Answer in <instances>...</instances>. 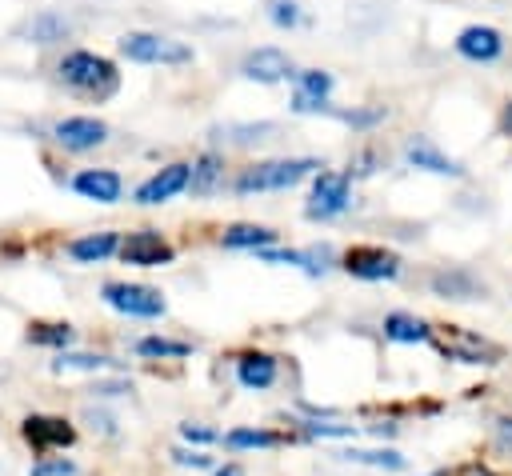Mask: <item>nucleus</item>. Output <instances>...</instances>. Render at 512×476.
<instances>
[{
  "mask_svg": "<svg viewBox=\"0 0 512 476\" xmlns=\"http://www.w3.org/2000/svg\"><path fill=\"white\" fill-rule=\"evenodd\" d=\"M320 160L312 156H292V160H264V164H252L248 172L236 176V192H280V188H292L300 184L308 172H316Z\"/></svg>",
  "mask_w": 512,
  "mask_h": 476,
  "instance_id": "f257e3e1",
  "label": "nucleus"
},
{
  "mask_svg": "<svg viewBox=\"0 0 512 476\" xmlns=\"http://www.w3.org/2000/svg\"><path fill=\"white\" fill-rule=\"evenodd\" d=\"M436 348L448 360H460V364H496L500 360V348L496 344H488V340H480V336H472V332H464L456 324H448V336L436 340Z\"/></svg>",
  "mask_w": 512,
  "mask_h": 476,
  "instance_id": "423d86ee",
  "label": "nucleus"
},
{
  "mask_svg": "<svg viewBox=\"0 0 512 476\" xmlns=\"http://www.w3.org/2000/svg\"><path fill=\"white\" fill-rule=\"evenodd\" d=\"M432 292L444 296V300H472V296H484V284H480L472 272L444 268V272L432 276Z\"/></svg>",
  "mask_w": 512,
  "mask_h": 476,
  "instance_id": "f3484780",
  "label": "nucleus"
},
{
  "mask_svg": "<svg viewBox=\"0 0 512 476\" xmlns=\"http://www.w3.org/2000/svg\"><path fill=\"white\" fill-rule=\"evenodd\" d=\"M276 132V124H224L216 128L220 140H232V144H256V140H268Z\"/></svg>",
  "mask_w": 512,
  "mask_h": 476,
  "instance_id": "b1692460",
  "label": "nucleus"
},
{
  "mask_svg": "<svg viewBox=\"0 0 512 476\" xmlns=\"http://www.w3.org/2000/svg\"><path fill=\"white\" fill-rule=\"evenodd\" d=\"M292 76H296L292 108H296V112H324V108H328V92H332V76L320 72V68L292 72Z\"/></svg>",
  "mask_w": 512,
  "mask_h": 476,
  "instance_id": "f8f14e48",
  "label": "nucleus"
},
{
  "mask_svg": "<svg viewBox=\"0 0 512 476\" xmlns=\"http://www.w3.org/2000/svg\"><path fill=\"white\" fill-rule=\"evenodd\" d=\"M304 432L308 436H356L352 424H320V420L316 424H304Z\"/></svg>",
  "mask_w": 512,
  "mask_h": 476,
  "instance_id": "2f4dec72",
  "label": "nucleus"
},
{
  "mask_svg": "<svg viewBox=\"0 0 512 476\" xmlns=\"http://www.w3.org/2000/svg\"><path fill=\"white\" fill-rule=\"evenodd\" d=\"M348 204H352L348 176H340V172H320V176H316V184H312L308 216H312V220H328V216H340Z\"/></svg>",
  "mask_w": 512,
  "mask_h": 476,
  "instance_id": "39448f33",
  "label": "nucleus"
},
{
  "mask_svg": "<svg viewBox=\"0 0 512 476\" xmlns=\"http://www.w3.org/2000/svg\"><path fill=\"white\" fill-rule=\"evenodd\" d=\"M24 440L32 444V452H52V448H68L76 440V428L60 416H28L24 420Z\"/></svg>",
  "mask_w": 512,
  "mask_h": 476,
  "instance_id": "6e6552de",
  "label": "nucleus"
},
{
  "mask_svg": "<svg viewBox=\"0 0 512 476\" xmlns=\"http://www.w3.org/2000/svg\"><path fill=\"white\" fill-rule=\"evenodd\" d=\"M120 52L136 64H188L192 48L184 40L160 36V32H128L120 36Z\"/></svg>",
  "mask_w": 512,
  "mask_h": 476,
  "instance_id": "7ed1b4c3",
  "label": "nucleus"
},
{
  "mask_svg": "<svg viewBox=\"0 0 512 476\" xmlns=\"http://www.w3.org/2000/svg\"><path fill=\"white\" fill-rule=\"evenodd\" d=\"M276 240V232L272 228H264V224H232V228H224V248H268Z\"/></svg>",
  "mask_w": 512,
  "mask_h": 476,
  "instance_id": "4be33fe9",
  "label": "nucleus"
},
{
  "mask_svg": "<svg viewBox=\"0 0 512 476\" xmlns=\"http://www.w3.org/2000/svg\"><path fill=\"white\" fill-rule=\"evenodd\" d=\"M32 344H52V348H68L72 344V328L68 324H32L28 328Z\"/></svg>",
  "mask_w": 512,
  "mask_h": 476,
  "instance_id": "bb28decb",
  "label": "nucleus"
},
{
  "mask_svg": "<svg viewBox=\"0 0 512 476\" xmlns=\"http://www.w3.org/2000/svg\"><path fill=\"white\" fill-rule=\"evenodd\" d=\"M104 304H112V308L124 312V316H144V320L164 316V296H160L156 288H148V284H120V280H108V284H104Z\"/></svg>",
  "mask_w": 512,
  "mask_h": 476,
  "instance_id": "20e7f679",
  "label": "nucleus"
},
{
  "mask_svg": "<svg viewBox=\"0 0 512 476\" xmlns=\"http://www.w3.org/2000/svg\"><path fill=\"white\" fill-rule=\"evenodd\" d=\"M456 52L484 64V60H496V56L504 52V40H500V32L488 28V24H468V28L456 36Z\"/></svg>",
  "mask_w": 512,
  "mask_h": 476,
  "instance_id": "ddd939ff",
  "label": "nucleus"
},
{
  "mask_svg": "<svg viewBox=\"0 0 512 476\" xmlns=\"http://www.w3.org/2000/svg\"><path fill=\"white\" fill-rule=\"evenodd\" d=\"M500 132H504V136H512V100L504 104V116H500Z\"/></svg>",
  "mask_w": 512,
  "mask_h": 476,
  "instance_id": "c9c22d12",
  "label": "nucleus"
},
{
  "mask_svg": "<svg viewBox=\"0 0 512 476\" xmlns=\"http://www.w3.org/2000/svg\"><path fill=\"white\" fill-rule=\"evenodd\" d=\"M60 80L72 84L76 92H92V96H112L120 84L116 64L96 56V52H68L60 60Z\"/></svg>",
  "mask_w": 512,
  "mask_h": 476,
  "instance_id": "f03ea898",
  "label": "nucleus"
},
{
  "mask_svg": "<svg viewBox=\"0 0 512 476\" xmlns=\"http://www.w3.org/2000/svg\"><path fill=\"white\" fill-rule=\"evenodd\" d=\"M216 476H244V472H240V468H236V464H224V468H220V472H216Z\"/></svg>",
  "mask_w": 512,
  "mask_h": 476,
  "instance_id": "e433bc0d",
  "label": "nucleus"
},
{
  "mask_svg": "<svg viewBox=\"0 0 512 476\" xmlns=\"http://www.w3.org/2000/svg\"><path fill=\"white\" fill-rule=\"evenodd\" d=\"M72 472H76V464L64 460V456H56V460H36V464L28 468V476H72Z\"/></svg>",
  "mask_w": 512,
  "mask_h": 476,
  "instance_id": "7c9ffc66",
  "label": "nucleus"
},
{
  "mask_svg": "<svg viewBox=\"0 0 512 476\" xmlns=\"http://www.w3.org/2000/svg\"><path fill=\"white\" fill-rule=\"evenodd\" d=\"M344 268L356 280H392L400 272V260L396 252H384V248H352L344 256Z\"/></svg>",
  "mask_w": 512,
  "mask_h": 476,
  "instance_id": "9d476101",
  "label": "nucleus"
},
{
  "mask_svg": "<svg viewBox=\"0 0 512 476\" xmlns=\"http://www.w3.org/2000/svg\"><path fill=\"white\" fill-rule=\"evenodd\" d=\"M120 256H124V264L156 268V264H168V260H172V248H168V240H164L160 232L140 228V232H132V236L120 244Z\"/></svg>",
  "mask_w": 512,
  "mask_h": 476,
  "instance_id": "1a4fd4ad",
  "label": "nucleus"
},
{
  "mask_svg": "<svg viewBox=\"0 0 512 476\" xmlns=\"http://www.w3.org/2000/svg\"><path fill=\"white\" fill-rule=\"evenodd\" d=\"M20 36L24 40H32V44H56V40H64L68 36V20L60 16V12H36L24 28H20Z\"/></svg>",
  "mask_w": 512,
  "mask_h": 476,
  "instance_id": "6ab92c4d",
  "label": "nucleus"
},
{
  "mask_svg": "<svg viewBox=\"0 0 512 476\" xmlns=\"http://www.w3.org/2000/svg\"><path fill=\"white\" fill-rule=\"evenodd\" d=\"M268 20H272L276 28H292V24H300L304 16H300V4H296V0H268Z\"/></svg>",
  "mask_w": 512,
  "mask_h": 476,
  "instance_id": "c756f323",
  "label": "nucleus"
},
{
  "mask_svg": "<svg viewBox=\"0 0 512 476\" xmlns=\"http://www.w3.org/2000/svg\"><path fill=\"white\" fill-rule=\"evenodd\" d=\"M52 136H56L64 148H72V152H88V148H96V144L108 140V124L96 120V116H64V120L52 128Z\"/></svg>",
  "mask_w": 512,
  "mask_h": 476,
  "instance_id": "0eeeda50",
  "label": "nucleus"
},
{
  "mask_svg": "<svg viewBox=\"0 0 512 476\" xmlns=\"http://www.w3.org/2000/svg\"><path fill=\"white\" fill-rule=\"evenodd\" d=\"M404 156H408L412 168H424V172H436V176H460V172H464L452 156H444V152H440L436 144H428V140H408Z\"/></svg>",
  "mask_w": 512,
  "mask_h": 476,
  "instance_id": "dca6fc26",
  "label": "nucleus"
},
{
  "mask_svg": "<svg viewBox=\"0 0 512 476\" xmlns=\"http://www.w3.org/2000/svg\"><path fill=\"white\" fill-rule=\"evenodd\" d=\"M188 176H192L188 164H168V168H160L156 176H148V180L136 188V200H140V204H164V200H172L176 192L188 188Z\"/></svg>",
  "mask_w": 512,
  "mask_h": 476,
  "instance_id": "9b49d317",
  "label": "nucleus"
},
{
  "mask_svg": "<svg viewBox=\"0 0 512 476\" xmlns=\"http://www.w3.org/2000/svg\"><path fill=\"white\" fill-rule=\"evenodd\" d=\"M172 460L184 464V468H208V464H212L204 452H172Z\"/></svg>",
  "mask_w": 512,
  "mask_h": 476,
  "instance_id": "72a5a7b5",
  "label": "nucleus"
},
{
  "mask_svg": "<svg viewBox=\"0 0 512 476\" xmlns=\"http://www.w3.org/2000/svg\"><path fill=\"white\" fill-rule=\"evenodd\" d=\"M72 188H76L80 196L96 200V204H112V200H120V176L108 172V168H84V172H76Z\"/></svg>",
  "mask_w": 512,
  "mask_h": 476,
  "instance_id": "2eb2a0df",
  "label": "nucleus"
},
{
  "mask_svg": "<svg viewBox=\"0 0 512 476\" xmlns=\"http://www.w3.org/2000/svg\"><path fill=\"white\" fill-rule=\"evenodd\" d=\"M236 380H240L244 388H252V392L268 388V384L276 380V360H272L268 352H248V356L236 360Z\"/></svg>",
  "mask_w": 512,
  "mask_h": 476,
  "instance_id": "a211bd4d",
  "label": "nucleus"
},
{
  "mask_svg": "<svg viewBox=\"0 0 512 476\" xmlns=\"http://www.w3.org/2000/svg\"><path fill=\"white\" fill-rule=\"evenodd\" d=\"M216 176H220V156H216V152H208V156H200V160H196V168H192L188 184H192V192H208V188L216 184Z\"/></svg>",
  "mask_w": 512,
  "mask_h": 476,
  "instance_id": "a878e982",
  "label": "nucleus"
},
{
  "mask_svg": "<svg viewBox=\"0 0 512 476\" xmlns=\"http://www.w3.org/2000/svg\"><path fill=\"white\" fill-rule=\"evenodd\" d=\"M248 80H260V84H276L284 76H292V60L280 52V48H256L244 56V68H240Z\"/></svg>",
  "mask_w": 512,
  "mask_h": 476,
  "instance_id": "4468645a",
  "label": "nucleus"
},
{
  "mask_svg": "<svg viewBox=\"0 0 512 476\" xmlns=\"http://www.w3.org/2000/svg\"><path fill=\"white\" fill-rule=\"evenodd\" d=\"M224 444H228V448H272L276 436L264 432V428H232V432L224 436Z\"/></svg>",
  "mask_w": 512,
  "mask_h": 476,
  "instance_id": "c85d7f7f",
  "label": "nucleus"
},
{
  "mask_svg": "<svg viewBox=\"0 0 512 476\" xmlns=\"http://www.w3.org/2000/svg\"><path fill=\"white\" fill-rule=\"evenodd\" d=\"M112 360L108 356H88V352H60L56 360H52V372H100V368H108Z\"/></svg>",
  "mask_w": 512,
  "mask_h": 476,
  "instance_id": "393cba45",
  "label": "nucleus"
},
{
  "mask_svg": "<svg viewBox=\"0 0 512 476\" xmlns=\"http://www.w3.org/2000/svg\"><path fill=\"white\" fill-rule=\"evenodd\" d=\"M180 436L192 440V444H212V440H216V432L204 428V424H180Z\"/></svg>",
  "mask_w": 512,
  "mask_h": 476,
  "instance_id": "473e14b6",
  "label": "nucleus"
},
{
  "mask_svg": "<svg viewBox=\"0 0 512 476\" xmlns=\"http://www.w3.org/2000/svg\"><path fill=\"white\" fill-rule=\"evenodd\" d=\"M336 456L348 460V464H368V468H388V472L404 468V456L392 452V448H340Z\"/></svg>",
  "mask_w": 512,
  "mask_h": 476,
  "instance_id": "5701e85b",
  "label": "nucleus"
},
{
  "mask_svg": "<svg viewBox=\"0 0 512 476\" xmlns=\"http://www.w3.org/2000/svg\"><path fill=\"white\" fill-rule=\"evenodd\" d=\"M116 248H120L116 232H92V236L72 240V244H68V256H72V260H80V264H96V260L112 256Z\"/></svg>",
  "mask_w": 512,
  "mask_h": 476,
  "instance_id": "aec40b11",
  "label": "nucleus"
},
{
  "mask_svg": "<svg viewBox=\"0 0 512 476\" xmlns=\"http://www.w3.org/2000/svg\"><path fill=\"white\" fill-rule=\"evenodd\" d=\"M496 444H500V448H512V416L496 420Z\"/></svg>",
  "mask_w": 512,
  "mask_h": 476,
  "instance_id": "f704fd0d",
  "label": "nucleus"
},
{
  "mask_svg": "<svg viewBox=\"0 0 512 476\" xmlns=\"http://www.w3.org/2000/svg\"><path fill=\"white\" fill-rule=\"evenodd\" d=\"M136 352L140 356H188L192 348L184 340H164V336H144L136 340Z\"/></svg>",
  "mask_w": 512,
  "mask_h": 476,
  "instance_id": "cd10ccee",
  "label": "nucleus"
},
{
  "mask_svg": "<svg viewBox=\"0 0 512 476\" xmlns=\"http://www.w3.org/2000/svg\"><path fill=\"white\" fill-rule=\"evenodd\" d=\"M384 336L396 340V344H424V340H432V328H428L420 316L392 312V316L384 320Z\"/></svg>",
  "mask_w": 512,
  "mask_h": 476,
  "instance_id": "412c9836",
  "label": "nucleus"
}]
</instances>
